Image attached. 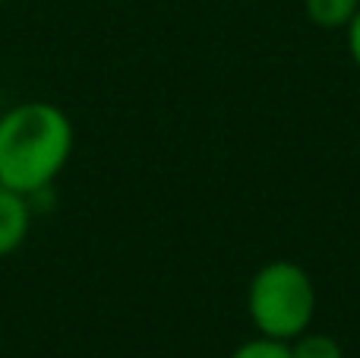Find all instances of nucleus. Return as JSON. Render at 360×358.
Wrapping results in <instances>:
<instances>
[{"label": "nucleus", "mask_w": 360, "mask_h": 358, "mask_svg": "<svg viewBox=\"0 0 360 358\" xmlns=\"http://www.w3.org/2000/svg\"><path fill=\"white\" fill-rule=\"evenodd\" d=\"M76 146L70 114L54 101H19L0 111V184L38 197L67 168Z\"/></svg>", "instance_id": "1"}, {"label": "nucleus", "mask_w": 360, "mask_h": 358, "mask_svg": "<svg viewBox=\"0 0 360 358\" xmlns=\"http://www.w3.org/2000/svg\"><path fill=\"white\" fill-rule=\"evenodd\" d=\"M32 228V206L29 197L0 184V257H10L22 247Z\"/></svg>", "instance_id": "3"}, {"label": "nucleus", "mask_w": 360, "mask_h": 358, "mask_svg": "<svg viewBox=\"0 0 360 358\" xmlns=\"http://www.w3.org/2000/svg\"><path fill=\"white\" fill-rule=\"evenodd\" d=\"M288 346H291V358H345L342 342L329 333H316V330H304Z\"/></svg>", "instance_id": "5"}, {"label": "nucleus", "mask_w": 360, "mask_h": 358, "mask_svg": "<svg viewBox=\"0 0 360 358\" xmlns=\"http://www.w3.org/2000/svg\"><path fill=\"white\" fill-rule=\"evenodd\" d=\"M345 35H348V54H351V61H354V67L360 70V10L354 13V19L348 23Z\"/></svg>", "instance_id": "7"}, {"label": "nucleus", "mask_w": 360, "mask_h": 358, "mask_svg": "<svg viewBox=\"0 0 360 358\" xmlns=\"http://www.w3.org/2000/svg\"><path fill=\"white\" fill-rule=\"evenodd\" d=\"M247 314L256 333L291 342L310 330L316 314V285L294 260H272L259 266L247 289Z\"/></svg>", "instance_id": "2"}, {"label": "nucleus", "mask_w": 360, "mask_h": 358, "mask_svg": "<svg viewBox=\"0 0 360 358\" xmlns=\"http://www.w3.org/2000/svg\"><path fill=\"white\" fill-rule=\"evenodd\" d=\"M0 111H4V108H0Z\"/></svg>", "instance_id": "9"}, {"label": "nucleus", "mask_w": 360, "mask_h": 358, "mask_svg": "<svg viewBox=\"0 0 360 358\" xmlns=\"http://www.w3.org/2000/svg\"><path fill=\"white\" fill-rule=\"evenodd\" d=\"M228 358H291V346L281 340H269V336H256L237 346Z\"/></svg>", "instance_id": "6"}, {"label": "nucleus", "mask_w": 360, "mask_h": 358, "mask_svg": "<svg viewBox=\"0 0 360 358\" xmlns=\"http://www.w3.org/2000/svg\"><path fill=\"white\" fill-rule=\"evenodd\" d=\"M0 4H6V0H0Z\"/></svg>", "instance_id": "8"}, {"label": "nucleus", "mask_w": 360, "mask_h": 358, "mask_svg": "<svg viewBox=\"0 0 360 358\" xmlns=\"http://www.w3.org/2000/svg\"><path fill=\"white\" fill-rule=\"evenodd\" d=\"M360 10V0H304V13L316 29L335 32L348 29V23Z\"/></svg>", "instance_id": "4"}]
</instances>
